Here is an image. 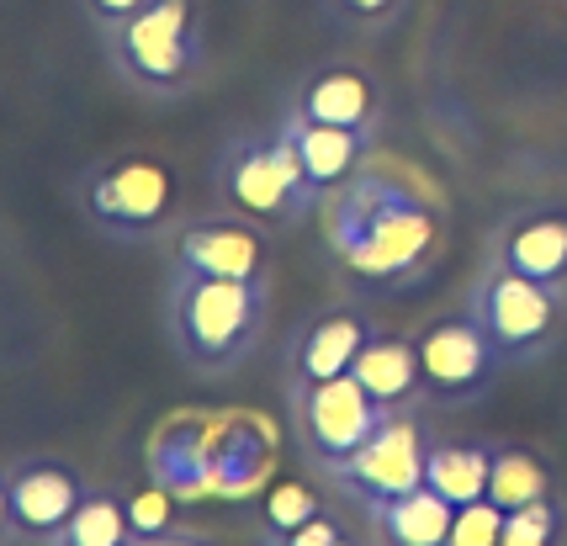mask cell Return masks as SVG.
<instances>
[{
    "label": "cell",
    "instance_id": "cell-30",
    "mask_svg": "<svg viewBox=\"0 0 567 546\" xmlns=\"http://www.w3.org/2000/svg\"><path fill=\"white\" fill-rule=\"evenodd\" d=\"M334 546H371V542H355V536H346V542H334Z\"/></svg>",
    "mask_w": 567,
    "mask_h": 546
},
{
    "label": "cell",
    "instance_id": "cell-10",
    "mask_svg": "<svg viewBox=\"0 0 567 546\" xmlns=\"http://www.w3.org/2000/svg\"><path fill=\"white\" fill-rule=\"evenodd\" d=\"M171 271L271 281V239H266V228L239 218V213L192 218L171 234Z\"/></svg>",
    "mask_w": 567,
    "mask_h": 546
},
{
    "label": "cell",
    "instance_id": "cell-22",
    "mask_svg": "<svg viewBox=\"0 0 567 546\" xmlns=\"http://www.w3.org/2000/svg\"><path fill=\"white\" fill-rule=\"evenodd\" d=\"M498 546H567V509L563 498H536L525 509H509L504 515V530H498Z\"/></svg>",
    "mask_w": 567,
    "mask_h": 546
},
{
    "label": "cell",
    "instance_id": "cell-29",
    "mask_svg": "<svg viewBox=\"0 0 567 546\" xmlns=\"http://www.w3.org/2000/svg\"><path fill=\"white\" fill-rule=\"evenodd\" d=\"M144 546H223V542H213V536H202V530H171V536H159V542H144Z\"/></svg>",
    "mask_w": 567,
    "mask_h": 546
},
{
    "label": "cell",
    "instance_id": "cell-2",
    "mask_svg": "<svg viewBox=\"0 0 567 546\" xmlns=\"http://www.w3.org/2000/svg\"><path fill=\"white\" fill-rule=\"evenodd\" d=\"M271 319V281H239V276H186L171 271L165 323L171 346L192 372L223 377L245 367Z\"/></svg>",
    "mask_w": 567,
    "mask_h": 546
},
{
    "label": "cell",
    "instance_id": "cell-14",
    "mask_svg": "<svg viewBox=\"0 0 567 546\" xmlns=\"http://www.w3.org/2000/svg\"><path fill=\"white\" fill-rule=\"evenodd\" d=\"M504 266L542 281L551 292H567V207H525L494 234V249Z\"/></svg>",
    "mask_w": 567,
    "mask_h": 546
},
{
    "label": "cell",
    "instance_id": "cell-21",
    "mask_svg": "<svg viewBox=\"0 0 567 546\" xmlns=\"http://www.w3.org/2000/svg\"><path fill=\"white\" fill-rule=\"evenodd\" d=\"M319 509H329L319 488H308V483H276L271 494L260 498L255 530H260V542H276V536H287L297 525H308Z\"/></svg>",
    "mask_w": 567,
    "mask_h": 546
},
{
    "label": "cell",
    "instance_id": "cell-6",
    "mask_svg": "<svg viewBox=\"0 0 567 546\" xmlns=\"http://www.w3.org/2000/svg\"><path fill=\"white\" fill-rule=\"evenodd\" d=\"M467 308L509 367L542 361L546 350L567 334V292H551L542 281L519 276L498 255H488L477 266L467 287Z\"/></svg>",
    "mask_w": 567,
    "mask_h": 546
},
{
    "label": "cell",
    "instance_id": "cell-9",
    "mask_svg": "<svg viewBox=\"0 0 567 546\" xmlns=\"http://www.w3.org/2000/svg\"><path fill=\"white\" fill-rule=\"evenodd\" d=\"M292 403V430L302 451L319 462L323 472L340 467L346 456L367 446V435L388 420V409L355 382V377H334V382H313V388H287Z\"/></svg>",
    "mask_w": 567,
    "mask_h": 546
},
{
    "label": "cell",
    "instance_id": "cell-31",
    "mask_svg": "<svg viewBox=\"0 0 567 546\" xmlns=\"http://www.w3.org/2000/svg\"><path fill=\"white\" fill-rule=\"evenodd\" d=\"M133 546H144V542H133Z\"/></svg>",
    "mask_w": 567,
    "mask_h": 546
},
{
    "label": "cell",
    "instance_id": "cell-28",
    "mask_svg": "<svg viewBox=\"0 0 567 546\" xmlns=\"http://www.w3.org/2000/svg\"><path fill=\"white\" fill-rule=\"evenodd\" d=\"M17 542V521H11V488H6V467H0V546Z\"/></svg>",
    "mask_w": 567,
    "mask_h": 546
},
{
    "label": "cell",
    "instance_id": "cell-4",
    "mask_svg": "<svg viewBox=\"0 0 567 546\" xmlns=\"http://www.w3.org/2000/svg\"><path fill=\"white\" fill-rule=\"evenodd\" d=\"M218 197L228 213H239V218L260 228H297L323 207L281 127H271V133H234L223 144Z\"/></svg>",
    "mask_w": 567,
    "mask_h": 546
},
{
    "label": "cell",
    "instance_id": "cell-5",
    "mask_svg": "<svg viewBox=\"0 0 567 546\" xmlns=\"http://www.w3.org/2000/svg\"><path fill=\"white\" fill-rule=\"evenodd\" d=\"M175 207H181V181L159 154H117L80 175V213L123 245L159 239L175 224Z\"/></svg>",
    "mask_w": 567,
    "mask_h": 546
},
{
    "label": "cell",
    "instance_id": "cell-24",
    "mask_svg": "<svg viewBox=\"0 0 567 546\" xmlns=\"http://www.w3.org/2000/svg\"><path fill=\"white\" fill-rule=\"evenodd\" d=\"M409 0H319L323 22L334 27H350V32H382L403 17Z\"/></svg>",
    "mask_w": 567,
    "mask_h": 546
},
{
    "label": "cell",
    "instance_id": "cell-11",
    "mask_svg": "<svg viewBox=\"0 0 567 546\" xmlns=\"http://www.w3.org/2000/svg\"><path fill=\"white\" fill-rule=\"evenodd\" d=\"M377 334V319H371L361 302H329V308H313L308 319H297L292 340H287V388H313V382H334L355 367V356Z\"/></svg>",
    "mask_w": 567,
    "mask_h": 546
},
{
    "label": "cell",
    "instance_id": "cell-25",
    "mask_svg": "<svg viewBox=\"0 0 567 546\" xmlns=\"http://www.w3.org/2000/svg\"><path fill=\"white\" fill-rule=\"evenodd\" d=\"M498 530H504V509L488 504V498H477V504H462V509H456L445 546H498Z\"/></svg>",
    "mask_w": 567,
    "mask_h": 546
},
{
    "label": "cell",
    "instance_id": "cell-13",
    "mask_svg": "<svg viewBox=\"0 0 567 546\" xmlns=\"http://www.w3.org/2000/svg\"><path fill=\"white\" fill-rule=\"evenodd\" d=\"M287 106H292L297 117H313V123H329V127H350V133H361L371 144H377L382 112H388L377 75L361 70V64H340V59L313 64V70L292 85Z\"/></svg>",
    "mask_w": 567,
    "mask_h": 546
},
{
    "label": "cell",
    "instance_id": "cell-7",
    "mask_svg": "<svg viewBox=\"0 0 567 546\" xmlns=\"http://www.w3.org/2000/svg\"><path fill=\"white\" fill-rule=\"evenodd\" d=\"M414 346H420L424 403H472L509 367L483 334V323L472 319V308H451L441 319H430L414 334Z\"/></svg>",
    "mask_w": 567,
    "mask_h": 546
},
{
    "label": "cell",
    "instance_id": "cell-18",
    "mask_svg": "<svg viewBox=\"0 0 567 546\" xmlns=\"http://www.w3.org/2000/svg\"><path fill=\"white\" fill-rule=\"evenodd\" d=\"M557 494V467L542 446H525V441H488V504H498L504 515L525 509L536 498Z\"/></svg>",
    "mask_w": 567,
    "mask_h": 546
},
{
    "label": "cell",
    "instance_id": "cell-3",
    "mask_svg": "<svg viewBox=\"0 0 567 546\" xmlns=\"http://www.w3.org/2000/svg\"><path fill=\"white\" fill-rule=\"evenodd\" d=\"M112 75L127 91L154 101H175L197 91L207 75V32H202V0H148L138 17L112 27L101 38Z\"/></svg>",
    "mask_w": 567,
    "mask_h": 546
},
{
    "label": "cell",
    "instance_id": "cell-12",
    "mask_svg": "<svg viewBox=\"0 0 567 546\" xmlns=\"http://www.w3.org/2000/svg\"><path fill=\"white\" fill-rule=\"evenodd\" d=\"M6 488H11V521H17V542L53 546L59 530L70 525L80 498L91 494L85 472L70 467L64 456H22L6 467Z\"/></svg>",
    "mask_w": 567,
    "mask_h": 546
},
{
    "label": "cell",
    "instance_id": "cell-27",
    "mask_svg": "<svg viewBox=\"0 0 567 546\" xmlns=\"http://www.w3.org/2000/svg\"><path fill=\"white\" fill-rule=\"evenodd\" d=\"M148 0H80V11H85V22L96 27L101 38L112 32V27H123L127 17H138Z\"/></svg>",
    "mask_w": 567,
    "mask_h": 546
},
{
    "label": "cell",
    "instance_id": "cell-16",
    "mask_svg": "<svg viewBox=\"0 0 567 546\" xmlns=\"http://www.w3.org/2000/svg\"><path fill=\"white\" fill-rule=\"evenodd\" d=\"M350 377H355V382H361V388H367L388 414H403V409H420L424 403L420 346H414V334H393V329H382V323H377V334L361 346Z\"/></svg>",
    "mask_w": 567,
    "mask_h": 546
},
{
    "label": "cell",
    "instance_id": "cell-20",
    "mask_svg": "<svg viewBox=\"0 0 567 546\" xmlns=\"http://www.w3.org/2000/svg\"><path fill=\"white\" fill-rule=\"evenodd\" d=\"M53 546H133V525H127V498L117 488H91L80 498L70 525L59 530Z\"/></svg>",
    "mask_w": 567,
    "mask_h": 546
},
{
    "label": "cell",
    "instance_id": "cell-1",
    "mask_svg": "<svg viewBox=\"0 0 567 546\" xmlns=\"http://www.w3.org/2000/svg\"><path fill=\"white\" fill-rule=\"evenodd\" d=\"M329 245L355 281L377 292H398L435 260L441 218L430 202H420L414 186L377 171H355L329 202Z\"/></svg>",
    "mask_w": 567,
    "mask_h": 546
},
{
    "label": "cell",
    "instance_id": "cell-26",
    "mask_svg": "<svg viewBox=\"0 0 567 546\" xmlns=\"http://www.w3.org/2000/svg\"><path fill=\"white\" fill-rule=\"evenodd\" d=\"M346 536H350L346 521H340L334 509H319L308 525H297V530L276 536V542H260V546H334V542H346Z\"/></svg>",
    "mask_w": 567,
    "mask_h": 546
},
{
    "label": "cell",
    "instance_id": "cell-19",
    "mask_svg": "<svg viewBox=\"0 0 567 546\" xmlns=\"http://www.w3.org/2000/svg\"><path fill=\"white\" fill-rule=\"evenodd\" d=\"M424 488H435L445 504H477L488 494V441L472 435V441H441L430 446V467H424Z\"/></svg>",
    "mask_w": 567,
    "mask_h": 546
},
{
    "label": "cell",
    "instance_id": "cell-17",
    "mask_svg": "<svg viewBox=\"0 0 567 546\" xmlns=\"http://www.w3.org/2000/svg\"><path fill=\"white\" fill-rule=\"evenodd\" d=\"M367 525L377 546H445L451 521H456V504H445L435 488H414V494L398 498H371L361 504Z\"/></svg>",
    "mask_w": 567,
    "mask_h": 546
},
{
    "label": "cell",
    "instance_id": "cell-8",
    "mask_svg": "<svg viewBox=\"0 0 567 546\" xmlns=\"http://www.w3.org/2000/svg\"><path fill=\"white\" fill-rule=\"evenodd\" d=\"M430 424L420 420V409H403V414H388L367 435V446L346 456L340 467H329V483L350 494L355 504H371V498H398L424 488V467H430Z\"/></svg>",
    "mask_w": 567,
    "mask_h": 546
},
{
    "label": "cell",
    "instance_id": "cell-23",
    "mask_svg": "<svg viewBox=\"0 0 567 546\" xmlns=\"http://www.w3.org/2000/svg\"><path fill=\"white\" fill-rule=\"evenodd\" d=\"M123 498H127V525H133V542H159V536L181 530V515H175V494H171V488L148 483V488L123 494Z\"/></svg>",
    "mask_w": 567,
    "mask_h": 546
},
{
    "label": "cell",
    "instance_id": "cell-15",
    "mask_svg": "<svg viewBox=\"0 0 567 546\" xmlns=\"http://www.w3.org/2000/svg\"><path fill=\"white\" fill-rule=\"evenodd\" d=\"M276 127L287 133V144L297 150V165H302V175H308V186H313L319 202L334 197L355 171H367V154L377 150L371 138L350 133V127H329V123H313V117H297L292 106L276 117Z\"/></svg>",
    "mask_w": 567,
    "mask_h": 546
}]
</instances>
